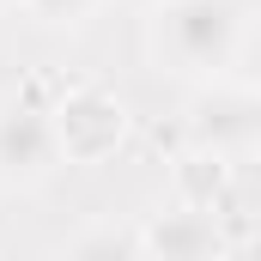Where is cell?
<instances>
[{
  "instance_id": "obj_1",
  "label": "cell",
  "mask_w": 261,
  "mask_h": 261,
  "mask_svg": "<svg viewBox=\"0 0 261 261\" xmlns=\"http://www.w3.org/2000/svg\"><path fill=\"white\" fill-rule=\"evenodd\" d=\"M243 49V0H170L146 18V55L170 79H225Z\"/></svg>"
},
{
  "instance_id": "obj_2",
  "label": "cell",
  "mask_w": 261,
  "mask_h": 261,
  "mask_svg": "<svg viewBox=\"0 0 261 261\" xmlns=\"http://www.w3.org/2000/svg\"><path fill=\"white\" fill-rule=\"evenodd\" d=\"M261 140V97L243 79H206L189 103V146L206 164H249Z\"/></svg>"
},
{
  "instance_id": "obj_3",
  "label": "cell",
  "mask_w": 261,
  "mask_h": 261,
  "mask_svg": "<svg viewBox=\"0 0 261 261\" xmlns=\"http://www.w3.org/2000/svg\"><path fill=\"white\" fill-rule=\"evenodd\" d=\"M49 128L61 164H97L128 140V103L110 85H67L61 103H49Z\"/></svg>"
},
{
  "instance_id": "obj_4",
  "label": "cell",
  "mask_w": 261,
  "mask_h": 261,
  "mask_svg": "<svg viewBox=\"0 0 261 261\" xmlns=\"http://www.w3.org/2000/svg\"><path fill=\"white\" fill-rule=\"evenodd\" d=\"M55 170H61V146H55V128H49V110L37 97L0 103V189L31 195Z\"/></svg>"
},
{
  "instance_id": "obj_5",
  "label": "cell",
  "mask_w": 261,
  "mask_h": 261,
  "mask_svg": "<svg viewBox=\"0 0 261 261\" xmlns=\"http://www.w3.org/2000/svg\"><path fill=\"white\" fill-rule=\"evenodd\" d=\"M140 249H146V261H225V231H219L213 206L176 200L140 225Z\"/></svg>"
},
{
  "instance_id": "obj_6",
  "label": "cell",
  "mask_w": 261,
  "mask_h": 261,
  "mask_svg": "<svg viewBox=\"0 0 261 261\" xmlns=\"http://www.w3.org/2000/svg\"><path fill=\"white\" fill-rule=\"evenodd\" d=\"M67 261H146V249H140V231L134 225L103 219V225L79 231V243L67 249Z\"/></svg>"
},
{
  "instance_id": "obj_7",
  "label": "cell",
  "mask_w": 261,
  "mask_h": 261,
  "mask_svg": "<svg viewBox=\"0 0 261 261\" xmlns=\"http://www.w3.org/2000/svg\"><path fill=\"white\" fill-rule=\"evenodd\" d=\"M24 12H31V24H43V31H79L103 0H18Z\"/></svg>"
},
{
  "instance_id": "obj_8",
  "label": "cell",
  "mask_w": 261,
  "mask_h": 261,
  "mask_svg": "<svg viewBox=\"0 0 261 261\" xmlns=\"http://www.w3.org/2000/svg\"><path fill=\"white\" fill-rule=\"evenodd\" d=\"M140 6H146V12H152V6H170V0H140Z\"/></svg>"
},
{
  "instance_id": "obj_9",
  "label": "cell",
  "mask_w": 261,
  "mask_h": 261,
  "mask_svg": "<svg viewBox=\"0 0 261 261\" xmlns=\"http://www.w3.org/2000/svg\"><path fill=\"white\" fill-rule=\"evenodd\" d=\"M0 6H18V0H0Z\"/></svg>"
}]
</instances>
